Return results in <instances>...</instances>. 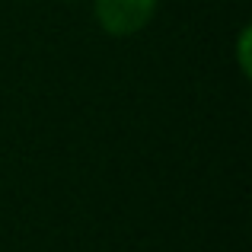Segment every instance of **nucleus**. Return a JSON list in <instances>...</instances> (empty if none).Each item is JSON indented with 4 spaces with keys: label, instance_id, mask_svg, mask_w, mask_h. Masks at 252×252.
<instances>
[{
    "label": "nucleus",
    "instance_id": "1",
    "mask_svg": "<svg viewBox=\"0 0 252 252\" xmlns=\"http://www.w3.org/2000/svg\"><path fill=\"white\" fill-rule=\"evenodd\" d=\"M157 10V0H96V19L112 35H131L144 29Z\"/></svg>",
    "mask_w": 252,
    "mask_h": 252
}]
</instances>
